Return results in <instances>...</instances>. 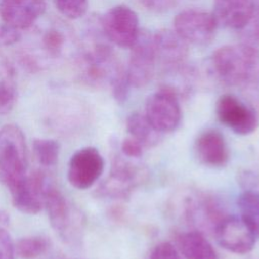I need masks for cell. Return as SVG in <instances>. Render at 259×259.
Wrapping results in <instances>:
<instances>
[{
	"label": "cell",
	"mask_w": 259,
	"mask_h": 259,
	"mask_svg": "<svg viewBox=\"0 0 259 259\" xmlns=\"http://www.w3.org/2000/svg\"><path fill=\"white\" fill-rule=\"evenodd\" d=\"M215 76L230 86H245L259 77V51L246 42L225 46L211 57Z\"/></svg>",
	"instance_id": "1"
},
{
	"label": "cell",
	"mask_w": 259,
	"mask_h": 259,
	"mask_svg": "<svg viewBox=\"0 0 259 259\" xmlns=\"http://www.w3.org/2000/svg\"><path fill=\"white\" fill-rule=\"evenodd\" d=\"M27 147L25 138L15 124L0 130V182L8 189L20 183L27 175Z\"/></svg>",
	"instance_id": "2"
},
{
	"label": "cell",
	"mask_w": 259,
	"mask_h": 259,
	"mask_svg": "<svg viewBox=\"0 0 259 259\" xmlns=\"http://www.w3.org/2000/svg\"><path fill=\"white\" fill-rule=\"evenodd\" d=\"M50 224L65 243H74L80 238L84 217L72 202L54 185H50L44 197Z\"/></svg>",
	"instance_id": "3"
},
{
	"label": "cell",
	"mask_w": 259,
	"mask_h": 259,
	"mask_svg": "<svg viewBox=\"0 0 259 259\" xmlns=\"http://www.w3.org/2000/svg\"><path fill=\"white\" fill-rule=\"evenodd\" d=\"M144 114L160 135L175 131L182 116L176 91L170 86H164L151 94L147 98Z\"/></svg>",
	"instance_id": "4"
},
{
	"label": "cell",
	"mask_w": 259,
	"mask_h": 259,
	"mask_svg": "<svg viewBox=\"0 0 259 259\" xmlns=\"http://www.w3.org/2000/svg\"><path fill=\"white\" fill-rule=\"evenodd\" d=\"M130 49L128 65L125 68L127 79L131 87L141 88L152 80L157 67L153 33L141 29Z\"/></svg>",
	"instance_id": "5"
},
{
	"label": "cell",
	"mask_w": 259,
	"mask_h": 259,
	"mask_svg": "<svg viewBox=\"0 0 259 259\" xmlns=\"http://www.w3.org/2000/svg\"><path fill=\"white\" fill-rule=\"evenodd\" d=\"M99 22L107 40L123 49L133 46L141 30L137 13L126 5L111 7Z\"/></svg>",
	"instance_id": "6"
},
{
	"label": "cell",
	"mask_w": 259,
	"mask_h": 259,
	"mask_svg": "<svg viewBox=\"0 0 259 259\" xmlns=\"http://www.w3.org/2000/svg\"><path fill=\"white\" fill-rule=\"evenodd\" d=\"M215 113L224 125L240 136L251 135L259 127V116L255 109L233 94L220 96Z\"/></svg>",
	"instance_id": "7"
},
{
	"label": "cell",
	"mask_w": 259,
	"mask_h": 259,
	"mask_svg": "<svg viewBox=\"0 0 259 259\" xmlns=\"http://www.w3.org/2000/svg\"><path fill=\"white\" fill-rule=\"evenodd\" d=\"M174 30L187 44L204 46L209 44L218 27L211 14L202 9L189 8L180 11L173 20Z\"/></svg>",
	"instance_id": "8"
},
{
	"label": "cell",
	"mask_w": 259,
	"mask_h": 259,
	"mask_svg": "<svg viewBox=\"0 0 259 259\" xmlns=\"http://www.w3.org/2000/svg\"><path fill=\"white\" fill-rule=\"evenodd\" d=\"M104 166V159L96 148H81L70 158L67 171L68 181L77 189H88L101 177Z\"/></svg>",
	"instance_id": "9"
},
{
	"label": "cell",
	"mask_w": 259,
	"mask_h": 259,
	"mask_svg": "<svg viewBox=\"0 0 259 259\" xmlns=\"http://www.w3.org/2000/svg\"><path fill=\"white\" fill-rule=\"evenodd\" d=\"M153 38L157 66L164 73L175 74L186 69L188 46L175 30L160 29L153 33Z\"/></svg>",
	"instance_id": "10"
},
{
	"label": "cell",
	"mask_w": 259,
	"mask_h": 259,
	"mask_svg": "<svg viewBox=\"0 0 259 259\" xmlns=\"http://www.w3.org/2000/svg\"><path fill=\"white\" fill-rule=\"evenodd\" d=\"M213 235L218 244L229 252L244 255L253 250L256 236L246 223L237 215L226 214L214 226Z\"/></svg>",
	"instance_id": "11"
},
{
	"label": "cell",
	"mask_w": 259,
	"mask_h": 259,
	"mask_svg": "<svg viewBox=\"0 0 259 259\" xmlns=\"http://www.w3.org/2000/svg\"><path fill=\"white\" fill-rule=\"evenodd\" d=\"M144 175L142 168L120 157L114 158L109 176L99 185L96 193L102 197L124 199L130 195L132 189L140 183Z\"/></svg>",
	"instance_id": "12"
},
{
	"label": "cell",
	"mask_w": 259,
	"mask_h": 259,
	"mask_svg": "<svg viewBox=\"0 0 259 259\" xmlns=\"http://www.w3.org/2000/svg\"><path fill=\"white\" fill-rule=\"evenodd\" d=\"M51 185L42 171L27 173L26 177L13 188L9 189L13 206L27 214H35L44 206L46 190Z\"/></svg>",
	"instance_id": "13"
},
{
	"label": "cell",
	"mask_w": 259,
	"mask_h": 259,
	"mask_svg": "<svg viewBox=\"0 0 259 259\" xmlns=\"http://www.w3.org/2000/svg\"><path fill=\"white\" fill-rule=\"evenodd\" d=\"M46 11L45 0H1L2 22L17 30L31 27Z\"/></svg>",
	"instance_id": "14"
},
{
	"label": "cell",
	"mask_w": 259,
	"mask_h": 259,
	"mask_svg": "<svg viewBox=\"0 0 259 259\" xmlns=\"http://www.w3.org/2000/svg\"><path fill=\"white\" fill-rule=\"evenodd\" d=\"M194 151L201 164L212 168L226 166L230 159L227 141L223 134L215 128H206L197 136Z\"/></svg>",
	"instance_id": "15"
},
{
	"label": "cell",
	"mask_w": 259,
	"mask_h": 259,
	"mask_svg": "<svg viewBox=\"0 0 259 259\" xmlns=\"http://www.w3.org/2000/svg\"><path fill=\"white\" fill-rule=\"evenodd\" d=\"M255 0H213L211 14L218 24L233 30H242L250 21Z\"/></svg>",
	"instance_id": "16"
},
{
	"label": "cell",
	"mask_w": 259,
	"mask_h": 259,
	"mask_svg": "<svg viewBox=\"0 0 259 259\" xmlns=\"http://www.w3.org/2000/svg\"><path fill=\"white\" fill-rule=\"evenodd\" d=\"M176 248L184 259H219L212 245L199 231L179 234Z\"/></svg>",
	"instance_id": "17"
},
{
	"label": "cell",
	"mask_w": 259,
	"mask_h": 259,
	"mask_svg": "<svg viewBox=\"0 0 259 259\" xmlns=\"http://www.w3.org/2000/svg\"><path fill=\"white\" fill-rule=\"evenodd\" d=\"M237 206L240 218L259 238V187L251 186L238 196Z\"/></svg>",
	"instance_id": "18"
},
{
	"label": "cell",
	"mask_w": 259,
	"mask_h": 259,
	"mask_svg": "<svg viewBox=\"0 0 259 259\" xmlns=\"http://www.w3.org/2000/svg\"><path fill=\"white\" fill-rule=\"evenodd\" d=\"M17 99L15 73L8 60L0 54V114L14 107Z\"/></svg>",
	"instance_id": "19"
},
{
	"label": "cell",
	"mask_w": 259,
	"mask_h": 259,
	"mask_svg": "<svg viewBox=\"0 0 259 259\" xmlns=\"http://www.w3.org/2000/svg\"><path fill=\"white\" fill-rule=\"evenodd\" d=\"M128 137L141 143L144 147H149L158 142L159 133H157L144 113H131L125 122Z\"/></svg>",
	"instance_id": "20"
},
{
	"label": "cell",
	"mask_w": 259,
	"mask_h": 259,
	"mask_svg": "<svg viewBox=\"0 0 259 259\" xmlns=\"http://www.w3.org/2000/svg\"><path fill=\"white\" fill-rule=\"evenodd\" d=\"M50 243L41 236H29L20 238L14 242L15 255L21 259H34L47 252Z\"/></svg>",
	"instance_id": "21"
},
{
	"label": "cell",
	"mask_w": 259,
	"mask_h": 259,
	"mask_svg": "<svg viewBox=\"0 0 259 259\" xmlns=\"http://www.w3.org/2000/svg\"><path fill=\"white\" fill-rule=\"evenodd\" d=\"M61 146L53 139H34L32 152L37 163L44 167H52L57 164L60 156Z\"/></svg>",
	"instance_id": "22"
},
{
	"label": "cell",
	"mask_w": 259,
	"mask_h": 259,
	"mask_svg": "<svg viewBox=\"0 0 259 259\" xmlns=\"http://www.w3.org/2000/svg\"><path fill=\"white\" fill-rule=\"evenodd\" d=\"M59 12L68 19H79L88 9V0H55Z\"/></svg>",
	"instance_id": "23"
},
{
	"label": "cell",
	"mask_w": 259,
	"mask_h": 259,
	"mask_svg": "<svg viewBox=\"0 0 259 259\" xmlns=\"http://www.w3.org/2000/svg\"><path fill=\"white\" fill-rule=\"evenodd\" d=\"M65 42V34L58 28H50L42 35V46L47 53L53 57H57L63 52Z\"/></svg>",
	"instance_id": "24"
},
{
	"label": "cell",
	"mask_w": 259,
	"mask_h": 259,
	"mask_svg": "<svg viewBox=\"0 0 259 259\" xmlns=\"http://www.w3.org/2000/svg\"><path fill=\"white\" fill-rule=\"evenodd\" d=\"M243 32V42L259 46V0H255V9L248 24L241 30Z\"/></svg>",
	"instance_id": "25"
},
{
	"label": "cell",
	"mask_w": 259,
	"mask_h": 259,
	"mask_svg": "<svg viewBox=\"0 0 259 259\" xmlns=\"http://www.w3.org/2000/svg\"><path fill=\"white\" fill-rule=\"evenodd\" d=\"M148 259H184L177 248L169 242H162L154 247Z\"/></svg>",
	"instance_id": "26"
},
{
	"label": "cell",
	"mask_w": 259,
	"mask_h": 259,
	"mask_svg": "<svg viewBox=\"0 0 259 259\" xmlns=\"http://www.w3.org/2000/svg\"><path fill=\"white\" fill-rule=\"evenodd\" d=\"M14 242L7 231L0 228V259H14Z\"/></svg>",
	"instance_id": "27"
},
{
	"label": "cell",
	"mask_w": 259,
	"mask_h": 259,
	"mask_svg": "<svg viewBox=\"0 0 259 259\" xmlns=\"http://www.w3.org/2000/svg\"><path fill=\"white\" fill-rule=\"evenodd\" d=\"M144 148L145 147L141 143L131 137L125 138L120 146L122 154L128 158H140L143 155Z\"/></svg>",
	"instance_id": "28"
},
{
	"label": "cell",
	"mask_w": 259,
	"mask_h": 259,
	"mask_svg": "<svg viewBox=\"0 0 259 259\" xmlns=\"http://www.w3.org/2000/svg\"><path fill=\"white\" fill-rule=\"evenodd\" d=\"M20 38V31L10 27L4 22L0 23V47L11 46Z\"/></svg>",
	"instance_id": "29"
},
{
	"label": "cell",
	"mask_w": 259,
	"mask_h": 259,
	"mask_svg": "<svg viewBox=\"0 0 259 259\" xmlns=\"http://www.w3.org/2000/svg\"><path fill=\"white\" fill-rule=\"evenodd\" d=\"M141 6L145 7L148 10L156 11V12H163L171 9L176 0H135Z\"/></svg>",
	"instance_id": "30"
},
{
	"label": "cell",
	"mask_w": 259,
	"mask_h": 259,
	"mask_svg": "<svg viewBox=\"0 0 259 259\" xmlns=\"http://www.w3.org/2000/svg\"><path fill=\"white\" fill-rule=\"evenodd\" d=\"M8 222V217L6 213L0 210V224H6Z\"/></svg>",
	"instance_id": "31"
}]
</instances>
